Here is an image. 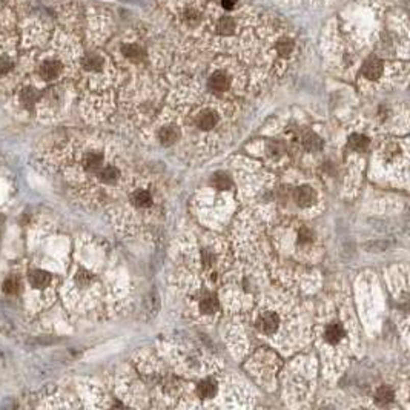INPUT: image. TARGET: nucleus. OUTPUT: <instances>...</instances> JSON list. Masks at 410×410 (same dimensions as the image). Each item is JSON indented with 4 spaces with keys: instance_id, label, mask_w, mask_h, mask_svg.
Instances as JSON below:
<instances>
[{
    "instance_id": "obj_18",
    "label": "nucleus",
    "mask_w": 410,
    "mask_h": 410,
    "mask_svg": "<svg viewBox=\"0 0 410 410\" xmlns=\"http://www.w3.org/2000/svg\"><path fill=\"white\" fill-rule=\"evenodd\" d=\"M217 31L221 36H230L235 31V22H234V19L229 17V16L221 17L218 20V23H217Z\"/></svg>"
},
{
    "instance_id": "obj_15",
    "label": "nucleus",
    "mask_w": 410,
    "mask_h": 410,
    "mask_svg": "<svg viewBox=\"0 0 410 410\" xmlns=\"http://www.w3.org/2000/svg\"><path fill=\"white\" fill-rule=\"evenodd\" d=\"M105 66V60L100 54H89L83 60V68L88 72H100Z\"/></svg>"
},
{
    "instance_id": "obj_6",
    "label": "nucleus",
    "mask_w": 410,
    "mask_h": 410,
    "mask_svg": "<svg viewBox=\"0 0 410 410\" xmlns=\"http://www.w3.org/2000/svg\"><path fill=\"white\" fill-rule=\"evenodd\" d=\"M230 85H232V79L224 71H215L208 79V86L215 94H224L226 91L230 89Z\"/></svg>"
},
{
    "instance_id": "obj_22",
    "label": "nucleus",
    "mask_w": 410,
    "mask_h": 410,
    "mask_svg": "<svg viewBox=\"0 0 410 410\" xmlns=\"http://www.w3.org/2000/svg\"><path fill=\"white\" fill-rule=\"evenodd\" d=\"M123 54L127 60L131 62H139L142 59V48L140 46H137V45H126L123 48Z\"/></svg>"
},
{
    "instance_id": "obj_7",
    "label": "nucleus",
    "mask_w": 410,
    "mask_h": 410,
    "mask_svg": "<svg viewBox=\"0 0 410 410\" xmlns=\"http://www.w3.org/2000/svg\"><path fill=\"white\" fill-rule=\"evenodd\" d=\"M197 308H198V312L203 317H214L220 309V303H218V300H217V297L214 294L203 292L200 295V298H198Z\"/></svg>"
},
{
    "instance_id": "obj_19",
    "label": "nucleus",
    "mask_w": 410,
    "mask_h": 410,
    "mask_svg": "<svg viewBox=\"0 0 410 410\" xmlns=\"http://www.w3.org/2000/svg\"><path fill=\"white\" fill-rule=\"evenodd\" d=\"M393 398H395V393L389 386H381L375 392V401L379 404H389L393 401Z\"/></svg>"
},
{
    "instance_id": "obj_24",
    "label": "nucleus",
    "mask_w": 410,
    "mask_h": 410,
    "mask_svg": "<svg viewBox=\"0 0 410 410\" xmlns=\"http://www.w3.org/2000/svg\"><path fill=\"white\" fill-rule=\"evenodd\" d=\"M185 22L188 25H197L200 22V13H197L195 10H186L185 11Z\"/></svg>"
},
{
    "instance_id": "obj_23",
    "label": "nucleus",
    "mask_w": 410,
    "mask_h": 410,
    "mask_svg": "<svg viewBox=\"0 0 410 410\" xmlns=\"http://www.w3.org/2000/svg\"><path fill=\"white\" fill-rule=\"evenodd\" d=\"M13 68H14V63H13V60L10 57H7V56L0 57V75L10 74Z\"/></svg>"
},
{
    "instance_id": "obj_9",
    "label": "nucleus",
    "mask_w": 410,
    "mask_h": 410,
    "mask_svg": "<svg viewBox=\"0 0 410 410\" xmlns=\"http://www.w3.org/2000/svg\"><path fill=\"white\" fill-rule=\"evenodd\" d=\"M157 139L163 146L175 145L177 140L180 139V127L177 124H174V123H166L159 129Z\"/></svg>"
},
{
    "instance_id": "obj_11",
    "label": "nucleus",
    "mask_w": 410,
    "mask_h": 410,
    "mask_svg": "<svg viewBox=\"0 0 410 410\" xmlns=\"http://www.w3.org/2000/svg\"><path fill=\"white\" fill-rule=\"evenodd\" d=\"M217 392H218V382L214 378H204V379H201L197 384V389H195L197 396L200 399H204V401L214 399L215 395H217Z\"/></svg>"
},
{
    "instance_id": "obj_12",
    "label": "nucleus",
    "mask_w": 410,
    "mask_h": 410,
    "mask_svg": "<svg viewBox=\"0 0 410 410\" xmlns=\"http://www.w3.org/2000/svg\"><path fill=\"white\" fill-rule=\"evenodd\" d=\"M361 72L367 80H378L384 72V65L378 59H370L363 65Z\"/></svg>"
},
{
    "instance_id": "obj_20",
    "label": "nucleus",
    "mask_w": 410,
    "mask_h": 410,
    "mask_svg": "<svg viewBox=\"0 0 410 410\" xmlns=\"http://www.w3.org/2000/svg\"><path fill=\"white\" fill-rule=\"evenodd\" d=\"M303 146L311 151V152H315L318 149H321V140L318 139V137L314 134V132H309L303 137Z\"/></svg>"
},
{
    "instance_id": "obj_10",
    "label": "nucleus",
    "mask_w": 410,
    "mask_h": 410,
    "mask_svg": "<svg viewBox=\"0 0 410 410\" xmlns=\"http://www.w3.org/2000/svg\"><path fill=\"white\" fill-rule=\"evenodd\" d=\"M346 338V329L340 321H330L324 329V341L330 346L340 344Z\"/></svg>"
},
{
    "instance_id": "obj_3",
    "label": "nucleus",
    "mask_w": 410,
    "mask_h": 410,
    "mask_svg": "<svg viewBox=\"0 0 410 410\" xmlns=\"http://www.w3.org/2000/svg\"><path fill=\"white\" fill-rule=\"evenodd\" d=\"M257 330L264 337H273L281 327V317L273 309H263L255 320Z\"/></svg>"
},
{
    "instance_id": "obj_13",
    "label": "nucleus",
    "mask_w": 410,
    "mask_h": 410,
    "mask_svg": "<svg viewBox=\"0 0 410 410\" xmlns=\"http://www.w3.org/2000/svg\"><path fill=\"white\" fill-rule=\"evenodd\" d=\"M370 146V140L363 134H352L347 140V148L353 152H366Z\"/></svg>"
},
{
    "instance_id": "obj_14",
    "label": "nucleus",
    "mask_w": 410,
    "mask_h": 410,
    "mask_svg": "<svg viewBox=\"0 0 410 410\" xmlns=\"http://www.w3.org/2000/svg\"><path fill=\"white\" fill-rule=\"evenodd\" d=\"M23 291V280L17 275H10L4 283V292L8 295H17Z\"/></svg>"
},
{
    "instance_id": "obj_1",
    "label": "nucleus",
    "mask_w": 410,
    "mask_h": 410,
    "mask_svg": "<svg viewBox=\"0 0 410 410\" xmlns=\"http://www.w3.org/2000/svg\"><path fill=\"white\" fill-rule=\"evenodd\" d=\"M162 208L160 191L156 189L154 183L135 185L127 191V209L142 215V220H154L159 217Z\"/></svg>"
},
{
    "instance_id": "obj_21",
    "label": "nucleus",
    "mask_w": 410,
    "mask_h": 410,
    "mask_svg": "<svg viewBox=\"0 0 410 410\" xmlns=\"http://www.w3.org/2000/svg\"><path fill=\"white\" fill-rule=\"evenodd\" d=\"M277 53L281 56V57H288L291 53H292V49H294V42H292V39H289V37H281L278 42H277Z\"/></svg>"
},
{
    "instance_id": "obj_4",
    "label": "nucleus",
    "mask_w": 410,
    "mask_h": 410,
    "mask_svg": "<svg viewBox=\"0 0 410 410\" xmlns=\"http://www.w3.org/2000/svg\"><path fill=\"white\" fill-rule=\"evenodd\" d=\"M27 285L33 291L45 292L53 286V273L45 270V269H42V267H34V269L28 270Z\"/></svg>"
},
{
    "instance_id": "obj_25",
    "label": "nucleus",
    "mask_w": 410,
    "mask_h": 410,
    "mask_svg": "<svg viewBox=\"0 0 410 410\" xmlns=\"http://www.w3.org/2000/svg\"><path fill=\"white\" fill-rule=\"evenodd\" d=\"M235 4H237V0H223V7L226 10H234Z\"/></svg>"
},
{
    "instance_id": "obj_17",
    "label": "nucleus",
    "mask_w": 410,
    "mask_h": 410,
    "mask_svg": "<svg viewBox=\"0 0 410 410\" xmlns=\"http://www.w3.org/2000/svg\"><path fill=\"white\" fill-rule=\"evenodd\" d=\"M211 185H212L215 189H218V191H230V189L234 188L230 177L226 175V174H223V172H217L215 175H212Z\"/></svg>"
},
{
    "instance_id": "obj_2",
    "label": "nucleus",
    "mask_w": 410,
    "mask_h": 410,
    "mask_svg": "<svg viewBox=\"0 0 410 410\" xmlns=\"http://www.w3.org/2000/svg\"><path fill=\"white\" fill-rule=\"evenodd\" d=\"M221 121V115L215 108L211 106H203L194 112L191 117V124L192 127L200 132V134H211L214 132Z\"/></svg>"
},
{
    "instance_id": "obj_8",
    "label": "nucleus",
    "mask_w": 410,
    "mask_h": 410,
    "mask_svg": "<svg viewBox=\"0 0 410 410\" xmlns=\"http://www.w3.org/2000/svg\"><path fill=\"white\" fill-rule=\"evenodd\" d=\"M63 72V66L59 60H54V59H49V60H45L40 66H39V75L46 80V82H54L57 80Z\"/></svg>"
},
{
    "instance_id": "obj_16",
    "label": "nucleus",
    "mask_w": 410,
    "mask_h": 410,
    "mask_svg": "<svg viewBox=\"0 0 410 410\" xmlns=\"http://www.w3.org/2000/svg\"><path fill=\"white\" fill-rule=\"evenodd\" d=\"M19 98H20V101H22V105H23L25 108H33V106L37 103V100H39V92H37L34 88L27 86V88H23V89L20 91Z\"/></svg>"
},
{
    "instance_id": "obj_5",
    "label": "nucleus",
    "mask_w": 410,
    "mask_h": 410,
    "mask_svg": "<svg viewBox=\"0 0 410 410\" xmlns=\"http://www.w3.org/2000/svg\"><path fill=\"white\" fill-rule=\"evenodd\" d=\"M292 198H294V201H295V204L298 208L308 209V208H312L318 201V194L312 186L301 185V186H297L292 191Z\"/></svg>"
}]
</instances>
